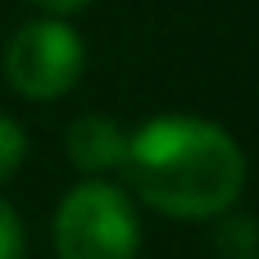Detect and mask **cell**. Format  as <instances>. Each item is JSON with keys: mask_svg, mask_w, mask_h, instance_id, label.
I'll list each match as a JSON object with an SVG mask.
<instances>
[{"mask_svg": "<svg viewBox=\"0 0 259 259\" xmlns=\"http://www.w3.org/2000/svg\"><path fill=\"white\" fill-rule=\"evenodd\" d=\"M87 68L82 36L59 18H27L5 41V77L27 100H59Z\"/></svg>", "mask_w": 259, "mask_h": 259, "instance_id": "3957f363", "label": "cell"}, {"mask_svg": "<svg viewBox=\"0 0 259 259\" xmlns=\"http://www.w3.org/2000/svg\"><path fill=\"white\" fill-rule=\"evenodd\" d=\"M127 182L168 219H219L246 187V155L209 118L159 114L127 137Z\"/></svg>", "mask_w": 259, "mask_h": 259, "instance_id": "6da1fadb", "label": "cell"}, {"mask_svg": "<svg viewBox=\"0 0 259 259\" xmlns=\"http://www.w3.org/2000/svg\"><path fill=\"white\" fill-rule=\"evenodd\" d=\"M64 150L82 173H105L127 159V132L105 114H82L64 132Z\"/></svg>", "mask_w": 259, "mask_h": 259, "instance_id": "277c9868", "label": "cell"}, {"mask_svg": "<svg viewBox=\"0 0 259 259\" xmlns=\"http://www.w3.org/2000/svg\"><path fill=\"white\" fill-rule=\"evenodd\" d=\"M27 255V237H23V223L14 214V205L0 200V259H23Z\"/></svg>", "mask_w": 259, "mask_h": 259, "instance_id": "52a82bcc", "label": "cell"}, {"mask_svg": "<svg viewBox=\"0 0 259 259\" xmlns=\"http://www.w3.org/2000/svg\"><path fill=\"white\" fill-rule=\"evenodd\" d=\"M23 155H27V137H23V127H18L9 114H0V182H9V178L18 173Z\"/></svg>", "mask_w": 259, "mask_h": 259, "instance_id": "5b68a950", "label": "cell"}, {"mask_svg": "<svg viewBox=\"0 0 259 259\" xmlns=\"http://www.w3.org/2000/svg\"><path fill=\"white\" fill-rule=\"evenodd\" d=\"M141 223L123 187L77 182L55 209V255L59 259H137Z\"/></svg>", "mask_w": 259, "mask_h": 259, "instance_id": "7a4b0ae2", "label": "cell"}, {"mask_svg": "<svg viewBox=\"0 0 259 259\" xmlns=\"http://www.w3.org/2000/svg\"><path fill=\"white\" fill-rule=\"evenodd\" d=\"M32 5H41V9H50V14H73V9H82L87 0H32Z\"/></svg>", "mask_w": 259, "mask_h": 259, "instance_id": "ba28073f", "label": "cell"}, {"mask_svg": "<svg viewBox=\"0 0 259 259\" xmlns=\"http://www.w3.org/2000/svg\"><path fill=\"white\" fill-rule=\"evenodd\" d=\"M219 250H228L232 259H255V228H250V219H223V228H219Z\"/></svg>", "mask_w": 259, "mask_h": 259, "instance_id": "8992f818", "label": "cell"}]
</instances>
